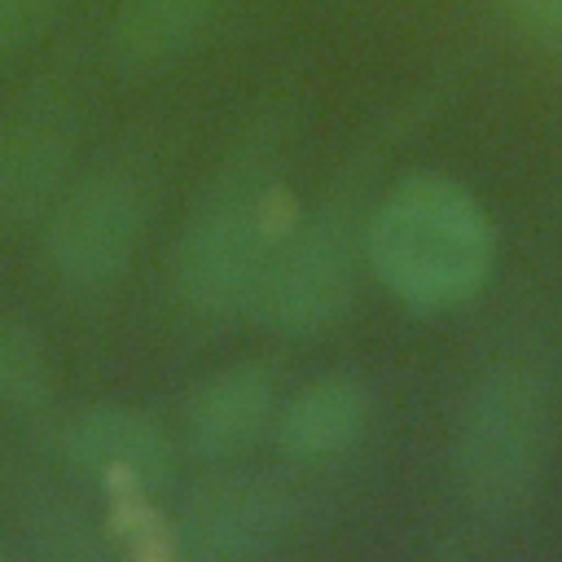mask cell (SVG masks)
I'll return each mask as SVG.
<instances>
[{"mask_svg": "<svg viewBox=\"0 0 562 562\" xmlns=\"http://www.w3.org/2000/svg\"><path fill=\"white\" fill-rule=\"evenodd\" d=\"M13 531L22 536V549L40 553V558H70V562H92L101 558L110 544H105V531L92 527V518L70 501L61 496L57 487H44V483H26L18 487L13 496Z\"/></svg>", "mask_w": 562, "mask_h": 562, "instance_id": "cell-12", "label": "cell"}, {"mask_svg": "<svg viewBox=\"0 0 562 562\" xmlns=\"http://www.w3.org/2000/svg\"><path fill=\"white\" fill-rule=\"evenodd\" d=\"M75 132L48 105L13 110L0 119V228L44 220L70 184Z\"/></svg>", "mask_w": 562, "mask_h": 562, "instance_id": "cell-8", "label": "cell"}, {"mask_svg": "<svg viewBox=\"0 0 562 562\" xmlns=\"http://www.w3.org/2000/svg\"><path fill=\"white\" fill-rule=\"evenodd\" d=\"M364 255L400 303L439 312L465 303L487 281L496 233L465 184L422 171L373 206Z\"/></svg>", "mask_w": 562, "mask_h": 562, "instance_id": "cell-1", "label": "cell"}, {"mask_svg": "<svg viewBox=\"0 0 562 562\" xmlns=\"http://www.w3.org/2000/svg\"><path fill=\"white\" fill-rule=\"evenodd\" d=\"M277 206L281 189L259 145L215 176L171 241V290L193 316L224 321L250 312L259 272L285 233Z\"/></svg>", "mask_w": 562, "mask_h": 562, "instance_id": "cell-2", "label": "cell"}, {"mask_svg": "<svg viewBox=\"0 0 562 562\" xmlns=\"http://www.w3.org/2000/svg\"><path fill=\"white\" fill-rule=\"evenodd\" d=\"M61 457L105 492H158L171 474V435L132 404H92L66 422Z\"/></svg>", "mask_w": 562, "mask_h": 562, "instance_id": "cell-7", "label": "cell"}, {"mask_svg": "<svg viewBox=\"0 0 562 562\" xmlns=\"http://www.w3.org/2000/svg\"><path fill=\"white\" fill-rule=\"evenodd\" d=\"M44 9L48 0H0V61L35 35V26L44 22Z\"/></svg>", "mask_w": 562, "mask_h": 562, "instance_id": "cell-14", "label": "cell"}, {"mask_svg": "<svg viewBox=\"0 0 562 562\" xmlns=\"http://www.w3.org/2000/svg\"><path fill=\"white\" fill-rule=\"evenodd\" d=\"M277 382L263 364H224L206 373L184 404V439L202 461H233L272 430Z\"/></svg>", "mask_w": 562, "mask_h": 562, "instance_id": "cell-9", "label": "cell"}, {"mask_svg": "<svg viewBox=\"0 0 562 562\" xmlns=\"http://www.w3.org/2000/svg\"><path fill=\"white\" fill-rule=\"evenodd\" d=\"M220 0H119L110 18V57L127 70H158L184 57L211 26Z\"/></svg>", "mask_w": 562, "mask_h": 562, "instance_id": "cell-11", "label": "cell"}, {"mask_svg": "<svg viewBox=\"0 0 562 562\" xmlns=\"http://www.w3.org/2000/svg\"><path fill=\"white\" fill-rule=\"evenodd\" d=\"M145 189L127 171H92L44 215V263L66 294L92 299L123 281L145 233Z\"/></svg>", "mask_w": 562, "mask_h": 562, "instance_id": "cell-5", "label": "cell"}, {"mask_svg": "<svg viewBox=\"0 0 562 562\" xmlns=\"http://www.w3.org/2000/svg\"><path fill=\"white\" fill-rule=\"evenodd\" d=\"M544 391L518 364L487 369L461 400L452 430V470L465 505L505 518L531 492L544 457Z\"/></svg>", "mask_w": 562, "mask_h": 562, "instance_id": "cell-3", "label": "cell"}, {"mask_svg": "<svg viewBox=\"0 0 562 562\" xmlns=\"http://www.w3.org/2000/svg\"><path fill=\"white\" fill-rule=\"evenodd\" d=\"M505 9L540 44H562V0H505Z\"/></svg>", "mask_w": 562, "mask_h": 562, "instance_id": "cell-15", "label": "cell"}, {"mask_svg": "<svg viewBox=\"0 0 562 562\" xmlns=\"http://www.w3.org/2000/svg\"><path fill=\"white\" fill-rule=\"evenodd\" d=\"M53 400V360L44 338L18 316L0 312V408L35 413Z\"/></svg>", "mask_w": 562, "mask_h": 562, "instance_id": "cell-13", "label": "cell"}, {"mask_svg": "<svg viewBox=\"0 0 562 562\" xmlns=\"http://www.w3.org/2000/svg\"><path fill=\"white\" fill-rule=\"evenodd\" d=\"M369 386L351 373H316L303 382L272 417V439L281 457L299 465H325L347 457L369 430Z\"/></svg>", "mask_w": 562, "mask_h": 562, "instance_id": "cell-10", "label": "cell"}, {"mask_svg": "<svg viewBox=\"0 0 562 562\" xmlns=\"http://www.w3.org/2000/svg\"><path fill=\"white\" fill-rule=\"evenodd\" d=\"M356 294V228L338 206H325L277 237L250 312L281 338H312L342 321Z\"/></svg>", "mask_w": 562, "mask_h": 562, "instance_id": "cell-4", "label": "cell"}, {"mask_svg": "<svg viewBox=\"0 0 562 562\" xmlns=\"http://www.w3.org/2000/svg\"><path fill=\"white\" fill-rule=\"evenodd\" d=\"M22 553V544H13L9 536H0V562H9V558H18Z\"/></svg>", "mask_w": 562, "mask_h": 562, "instance_id": "cell-16", "label": "cell"}, {"mask_svg": "<svg viewBox=\"0 0 562 562\" xmlns=\"http://www.w3.org/2000/svg\"><path fill=\"white\" fill-rule=\"evenodd\" d=\"M176 549L206 562L268 558L294 531V496L268 474H220L198 483L176 514Z\"/></svg>", "mask_w": 562, "mask_h": 562, "instance_id": "cell-6", "label": "cell"}]
</instances>
